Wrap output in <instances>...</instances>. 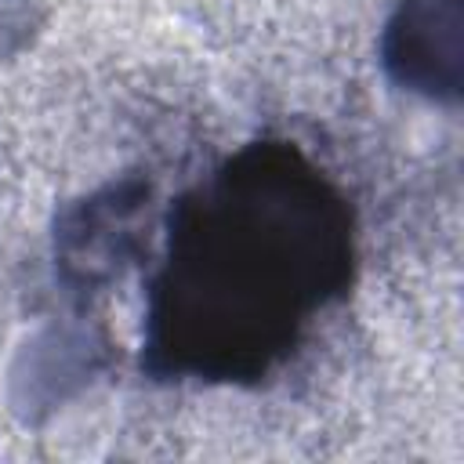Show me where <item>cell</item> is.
Instances as JSON below:
<instances>
[{"label": "cell", "mask_w": 464, "mask_h": 464, "mask_svg": "<svg viewBox=\"0 0 464 464\" xmlns=\"http://www.w3.org/2000/svg\"><path fill=\"white\" fill-rule=\"evenodd\" d=\"M352 210L286 141H254L178 196L149 279L156 381L257 384L352 286Z\"/></svg>", "instance_id": "cell-1"}]
</instances>
